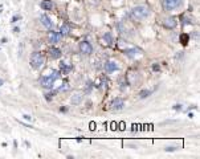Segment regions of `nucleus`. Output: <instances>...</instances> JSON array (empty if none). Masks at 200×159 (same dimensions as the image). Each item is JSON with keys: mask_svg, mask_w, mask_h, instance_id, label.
<instances>
[{"mask_svg": "<svg viewBox=\"0 0 200 159\" xmlns=\"http://www.w3.org/2000/svg\"><path fill=\"white\" fill-rule=\"evenodd\" d=\"M148 15H150V11L147 7H145V5H138L131 9V17L135 20H143L147 17Z\"/></svg>", "mask_w": 200, "mask_h": 159, "instance_id": "f257e3e1", "label": "nucleus"}, {"mask_svg": "<svg viewBox=\"0 0 200 159\" xmlns=\"http://www.w3.org/2000/svg\"><path fill=\"white\" fill-rule=\"evenodd\" d=\"M44 64V57H42L41 53L35 52L31 57V66L33 69H40Z\"/></svg>", "mask_w": 200, "mask_h": 159, "instance_id": "f03ea898", "label": "nucleus"}, {"mask_svg": "<svg viewBox=\"0 0 200 159\" xmlns=\"http://www.w3.org/2000/svg\"><path fill=\"white\" fill-rule=\"evenodd\" d=\"M182 4H183V0H164L163 2V7L167 11H172V9L179 8Z\"/></svg>", "mask_w": 200, "mask_h": 159, "instance_id": "7ed1b4c3", "label": "nucleus"}, {"mask_svg": "<svg viewBox=\"0 0 200 159\" xmlns=\"http://www.w3.org/2000/svg\"><path fill=\"white\" fill-rule=\"evenodd\" d=\"M80 51L84 55H92L93 53V46L89 41H81L80 42Z\"/></svg>", "mask_w": 200, "mask_h": 159, "instance_id": "20e7f679", "label": "nucleus"}, {"mask_svg": "<svg viewBox=\"0 0 200 159\" xmlns=\"http://www.w3.org/2000/svg\"><path fill=\"white\" fill-rule=\"evenodd\" d=\"M40 84L41 86H44L46 89H52L53 88V84H55V78L52 76H46V77H42L40 80Z\"/></svg>", "mask_w": 200, "mask_h": 159, "instance_id": "39448f33", "label": "nucleus"}, {"mask_svg": "<svg viewBox=\"0 0 200 159\" xmlns=\"http://www.w3.org/2000/svg\"><path fill=\"white\" fill-rule=\"evenodd\" d=\"M123 106H125V101H123L122 98H115V99H113L110 108H111L113 110H122Z\"/></svg>", "mask_w": 200, "mask_h": 159, "instance_id": "423d86ee", "label": "nucleus"}, {"mask_svg": "<svg viewBox=\"0 0 200 159\" xmlns=\"http://www.w3.org/2000/svg\"><path fill=\"white\" fill-rule=\"evenodd\" d=\"M60 39H61V35H60V32H55V31H51L48 33V40L51 44H56V42L60 41Z\"/></svg>", "mask_w": 200, "mask_h": 159, "instance_id": "0eeeda50", "label": "nucleus"}, {"mask_svg": "<svg viewBox=\"0 0 200 159\" xmlns=\"http://www.w3.org/2000/svg\"><path fill=\"white\" fill-rule=\"evenodd\" d=\"M162 24L164 28H168V29H172L176 26V19L175 17H167L166 20H163Z\"/></svg>", "mask_w": 200, "mask_h": 159, "instance_id": "6e6552de", "label": "nucleus"}, {"mask_svg": "<svg viewBox=\"0 0 200 159\" xmlns=\"http://www.w3.org/2000/svg\"><path fill=\"white\" fill-rule=\"evenodd\" d=\"M105 70L108 73H113V72L118 70V65H117L114 61H108L105 64Z\"/></svg>", "mask_w": 200, "mask_h": 159, "instance_id": "1a4fd4ad", "label": "nucleus"}, {"mask_svg": "<svg viewBox=\"0 0 200 159\" xmlns=\"http://www.w3.org/2000/svg\"><path fill=\"white\" fill-rule=\"evenodd\" d=\"M49 56H51L52 58H60L61 57V51H60L58 48H56V46H52V48H49Z\"/></svg>", "mask_w": 200, "mask_h": 159, "instance_id": "9d476101", "label": "nucleus"}, {"mask_svg": "<svg viewBox=\"0 0 200 159\" xmlns=\"http://www.w3.org/2000/svg\"><path fill=\"white\" fill-rule=\"evenodd\" d=\"M40 20H41V24L45 26V28H48V29H51L52 26H53V23L51 21V19L48 17L46 15H42L41 17H40Z\"/></svg>", "mask_w": 200, "mask_h": 159, "instance_id": "9b49d317", "label": "nucleus"}, {"mask_svg": "<svg viewBox=\"0 0 200 159\" xmlns=\"http://www.w3.org/2000/svg\"><path fill=\"white\" fill-rule=\"evenodd\" d=\"M81 101H82V94H81V93H76V94L72 95V104L73 105H78Z\"/></svg>", "mask_w": 200, "mask_h": 159, "instance_id": "f8f14e48", "label": "nucleus"}, {"mask_svg": "<svg viewBox=\"0 0 200 159\" xmlns=\"http://www.w3.org/2000/svg\"><path fill=\"white\" fill-rule=\"evenodd\" d=\"M41 8L45 9V11H51V9L53 8V3L51 2V0H44V2L41 3Z\"/></svg>", "mask_w": 200, "mask_h": 159, "instance_id": "ddd939ff", "label": "nucleus"}, {"mask_svg": "<svg viewBox=\"0 0 200 159\" xmlns=\"http://www.w3.org/2000/svg\"><path fill=\"white\" fill-rule=\"evenodd\" d=\"M69 32H70V26H69L68 24H64L61 26V29H60V35L61 36H66Z\"/></svg>", "mask_w": 200, "mask_h": 159, "instance_id": "4468645a", "label": "nucleus"}, {"mask_svg": "<svg viewBox=\"0 0 200 159\" xmlns=\"http://www.w3.org/2000/svg\"><path fill=\"white\" fill-rule=\"evenodd\" d=\"M125 53H126V56H129V57H134V56H136L139 53V51L138 49H127V51H125Z\"/></svg>", "mask_w": 200, "mask_h": 159, "instance_id": "2eb2a0df", "label": "nucleus"}, {"mask_svg": "<svg viewBox=\"0 0 200 159\" xmlns=\"http://www.w3.org/2000/svg\"><path fill=\"white\" fill-rule=\"evenodd\" d=\"M103 39L106 40V42H108L109 45L113 44V36L110 35V33H105V35H103Z\"/></svg>", "mask_w": 200, "mask_h": 159, "instance_id": "dca6fc26", "label": "nucleus"}, {"mask_svg": "<svg viewBox=\"0 0 200 159\" xmlns=\"http://www.w3.org/2000/svg\"><path fill=\"white\" fill-rule=\"evenodd\" d=\"M150 94H151V92H150V90H141V92H139V97H141V98H146V97H148Z\"/></svg>", "mask_w": 200, "mask_h": 159, "instance_id": "f3484780", "label": "nucleus"}, {"mask_svg": "<svg viewBox=\"0 0 200 159\" xmlns=\"http://www.w3.org/2000/svg\"><path fill=\"white\" fill-rule=\"evenodd\" d=\"M180 41H182L183 45H187V44H188V36H187V35H182Z\"/></svg>", "mask_w": 200, "mask_h": 159, "instance_id": "a211bd4d", "label": "nucleus"}, {"mask_svg": "<svg viewBox=\"0 0 200 159\" xmlns=\"http://www.w3.org/2000/svg\"><path fill=\"white\" fill-rule=\"evenodd\" d=\"M51 76H52V77L55 78V80H57V78H60V72H57V70H53Z\"/></svg>", "mask_w": 200, "mask_h": 159, "instance_id": "6ab92c4d", "label": "nucleus"}, {"mask_svg": "<svg viewBox=\"0 0 200 159\" xmlns=\"http://www.w3.org/2000/svg\"><path fill=\"white\" fill-rule=\"evenodd\" d=\"M69 88H70V86H69L68 84H64V86H62L60 90H69Z\"/></svg>", "mask_w": 200, "mask_h": 159, "instance_id": "aec40b11", "label": "nucleus"}, {"mask_svg": "<svg viewBox=\"0 0 200 159\" xmlns=\"http://www.w3.org/2000/svg\"><path fill=\"white\" fill-rule=\"evenodd\" d=\"M23 117H24L25 119H28V121H31V115H28V114H24V115H23Z\"/></svg>", "mask_w": 200, "mask_h": 159, "instance_id": "412c9836", "label": "nucleus"}, {"mask_svg": "<svg viewBox=\"0 0 200 159\" xmlns=\"http://www.w3.org/2000/svg\"><path fill=\"white\" fill-rule=\"evenodd\" d=\"M154 70H159V65H154Z\"/></svg>", "mask_w": 200, "mask_h": 159, "instance_id": "4be33fe9", "label": "nucleus"}, {"mask_svg": "<svg viewBox=\"0 0 200 159\" xmlns=\"http://www.w3.org/2000/svg\"><path fill=\"white\" fill-rule=\"evenodd\" d=\"M3 85V81H2V80H0V86H2Z\"/></svg>", "mask_w": 200, "mask_h": 159, "instance_id": "5701e85b", "label": "nucleus"}]
</instances>
